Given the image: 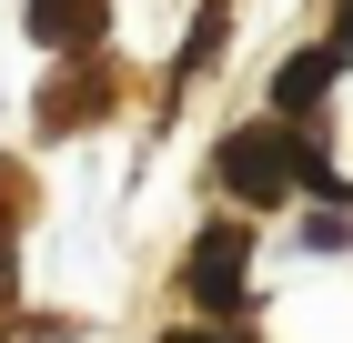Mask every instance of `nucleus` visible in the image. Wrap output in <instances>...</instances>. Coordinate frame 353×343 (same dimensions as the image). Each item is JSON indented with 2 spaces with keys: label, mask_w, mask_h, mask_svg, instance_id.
I'll return each instance as SVG.
<instances>
[{
  "label": "nucleus",
  "mask_w": 353,
  "mask_h": 343,
  "mask_svg": "<svg viewBox=\"0 0 353 343\" xmlns=\"http://www.w3.org/2000/svg\"><path fill=\"white\" fill-rule=\"evenodd\" d=\"M212 172H222V192H232V202H283V192H293V172H303V141L272 132V121H252V132L222 141Z\"/></svg>",
  "instance_id": "obj_1"
},
{
  "label": "nucleus",
  "mask_w": 353,
  "mask_h": 343,
  "mask_svg": "<svg viewBox=\"0 0 353 343\" xmlns=\"http://www.w3.org/2000/svg\"><path fill=\"white\" fill-rule=\"evenodd\" d=\"M243 273H252V233L243 222H202V233H192L182 293L202 303V313H243Z\"/></svg>",
  "instance_id": "obj_2"
},
{
  "label": "nucleus",
  "mask_w": 353,
  "mask_h": 343,
  "mask_svg": "<svg viewBox=\"0 0 353 343\" xmlns=\"http://www.w3.org/2000/svg\"><path fill=\"white\" fill-rule=\"evenodd\" d=\"M101 21H111V0H30V41L41 51H81Z\"/></svg>",
  "instance_id": "obj_3"
},
{
  "label": "nucleus",
  "mask_w": 353,
  "mask_h": 343,
  "mask_svg": "<svg viewBox=\"0 0 353 343\" xmlns=\"http://www.w3.org/2000/svg\"><path fill=\"white\" fill-rule=\"evenodd\" d=\"M333 71H343V51H293L283 81H272V101H283V111H313V101L333 91Z\"/></svg>",
  "instance_id": "obj_4"
},
{
  "label": "nucleus",
  "mask_w": 353,
  "mask_h": 343,
  "mask_svg": "<svg viewBox=\"0 0 353 343\" xmlns=\"http://www.w3.org/2000/svg\"><path fill=\"white\" fill-rule=\"evenodd\" d=\"M162 343H222V333H162Z\"/></svg>",
  "instance_id": "obj_5"
},
{
  "label": "nucleus",
  "mask_w": 353,
  "mask_h": 343,
  "mask_svg": "<svg viewBox=\"0 0 353 343\" xmlns=\"http://www.w3.org/2000/svg\"><path fill=\"white\" fill-rule=\"evenodd\" d=\"M0 283H10V242H0Z\"/></svg>",
  "instance_id": "obj_6"
}]
</instances>
